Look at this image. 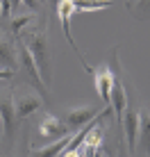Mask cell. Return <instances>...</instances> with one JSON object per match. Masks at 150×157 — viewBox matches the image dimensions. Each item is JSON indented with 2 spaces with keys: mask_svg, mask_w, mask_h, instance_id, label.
<instances>
[{
  "mask_svg": "<svg viewBox=\"0 0 150 157\" xmlns=\"http://www.w3.org/2000/svg\"><path fill=\"white\" fill-rule=\"evenodd\" d=\"M23 43L25 48L30 50L32 59H34L36 68H39V75L41 80H50L52 75V68H50V43H48V34L43 28H30L25 30V36H23Z\"/></svg>",
  "mask_w": 150,
  "mask_h": 157,
  "instance_id": "6da1fadb",
  "label": "cell"
},
{
  "mask_svg": "<svg viewBox=\"0 0 150 157\" xmlns=\"http://www.w3.org/2000/svg\"><path fill=\"white\" fill-rule=\"evenodd\" d=\"M73 0H59L57 2V18H59V25H62V32H64V36H66V41L71 43V48L75 50V55L80 57V62H82V66H84V71L87 73H93V68L87 64V59L82 57V52H80V48H77V43H75L73 39V34H71V16H73Z\"/></svg>",
  "mask_w": 150,
  "mask_h": 157,
  "instance_id": "7a4b0ae2",
  "label": "cell"
},
{
  "mask_svg": "<svg viewBox=\"0 0 150 157\" xmlns=\"http://www.w3.org/2000/svg\"><path fill=\"white\" fill-rule=\"evenodd\" d=\"M43 107V98L34 91H16L14 94V109H16V121L32 116Z\"/></svg>",
  "mask_w": 150,
  "mask_h": 157,
  "instance_id": "3957f363",
  "label": "cell"
},
{
  "mask_svg": "<svg viewBox=\"0 0 150 157\" xmlns=\"http://www.w3.org/2000/svg\"><path fill=\"white\" fill-rule=\"evenodd\" d=\"M16 64H18V66L25 71V75H28V78L32 80V82H34V86L41 91V96H46V82L41 80L39 68H36L34 59H32L30 50L25 48V43H23V41H18V50H16Z\"/></svg>",
  "mask_w": 150,
  "mask_h": 157,
  "instance_id": "277c9868",
  "label": "cell"
},
{
  "mask_svg": "<svg viewBox=\"0 0 150 157\" xmlns=\"http://www.w3.org/2000/svg\"><path fill=\"white\" fill-rule=\"evenodd\" d=\"M93 86L98 91L100 100L109 107V100H111V84H114V73H111V66L109 64H100L98 68H93Z\"/></svg>",
  "mask_w": 150,
  "mask_h": 157,
  "instance_id": "5b68a950",
  "label": "cell"
},
{
  "mask_svg": "<svg viewBox=\"0 0 150 157\" xmlns=\"http://www.w3.org/2000/svg\"><path fill=\"white\" fill-rule=\"evenodd\" d=\"M66 134H71V132H68L66 123H64L62 118H57L55 114H43V118H41V123H39V137L41 139H46V141H57V139L66 137Z\"/></svg>",
  "mask_w": 150,
  "mask_h": 157,
  "instance_id": "8992f818",
  "label": "cell"
},
{
  "mask_svg": "<svg viewBox=\"0 0 150 157\" xmlns=\"http://www.w3.org/2000/svg\"><path fill=\"white\" fill-rule=\"evenodd\" d=\"M0 123H2V134L12 137L16 130V109H14V91H5L0 96Z\"/></svg>",
  "mask_w": 150,
  "mask_h": 157,
  "instance_id": "52a82bcc",
  "label": "cell"
},
{
  "mask_svg": "<svg viewBox=\"0 0 150 157\" xmlns=\"http://www.w3.org/2000/svg\"><path fill=\"white\" fill-rule=\"evenodd\" d=\"M98 114L100 112L96 109V107H91V105L71 107V109L66 112V128H68V132H71V130H82L84 125H89Z\"/></svg>",
  "mask_w": 150,
  "mask_h": 157,
  "instance_id": "ba28073f",
  "label": "cell"
},
{
  "mask_svg": "<svg viewBox=\"0 0 150 157\" xmlns=\"http://www.w3.org/2000/svg\"><path fill=\"white\" fill-rule=\"evenodd\" d=\"M121 125L125 130V141H127V150H134L139 144V109H130L127 107L125 114L121 118Z\"/></svg>",
  "mask_w": 150,
  "mask_h": 157,
  "instance_id": "9c48e42d",
  "label": "cell"
},
{
  "mask_svg": "<svg viewBox=\"0 0 150 157\" xmlns=\"http://www.w3.org/2000/svg\"><path fill=\"white\" fill-rule=\"evenodd\" d=\"M100 150H103V132H100V125H96L84 137L82 146H80V153H82V157H98Z\"/></svg>",
  "mask_w": 150,
  "mask_h": 157,
  "instance_id": "30bf717a",
  "label": "cell"
},
{
  "mask_svg": "<svg viewBox=\"0 0 150 157\" xmlns=\"http://www.w3.org/2000/svg\"><path fill=\"white\" fill-rule=\"evenodd\" d=\"M71 139H73V134H66V137L57 139V141H50V144L41 146V148H34L32 150V157H62V153L71 144Z\"/></svg>",
  "mask_w": 150,
  "mask_h": 157,
  "instance_id": "8fae6325",
  "label": "cell"
},
{
  "mask_svg": "<svg viewBox=\"0 0 150 157\" xmlns=\"http://www.w3.org/2000/svg\"><path fill=\"white\" fill-rule=\"evenodd\" d=\"M139 141H141V150L150 157V107L139 109Z\"/></svg>",
  "mask_w": 150,
  "mask_h": 157,
  "instance_id": "7c38bea8",
  "label": "cell"
},
{
  "mask_svg": "<svg viewBox=\"0 0 150 157\" xmlns=\"http://www.w3.org/2000/svg\"><path fill=\"white\" fill-rule=\"evenodd\" d=\"M34 18H36V14H12L9 28H12V32H14L16 36H21L32 23H34Z\"/></svg>",
  "mask_w": 150,
  "mask_h": 157,
  "instance_id": "4fadbf2b",
  "label": "cell"
},
{
  "mask_svg": "<svg viewBox=\"0 0 150 157\" xmlns=\"http://www.w3.org/2000/svg\"><path fill=\"white\" fill-rule=\"evenodd\" d=\"M0 62H2L9 71H14L12 66H16V50H14V43L9 41V39H5V36H0Z\"/></svg>",
  "mask_w": 150,
  "mask_h": 157,
  "instance_id": "5bb4252c",
  "label": "cell"
},
{
  "mask_svg": "<svg viewBox=\"0 0 150 157\" xmlns=\"http://www.w3.org/2000/svg\"><path fill=\"white\" fill-rule=\"evenodd\" d=\"M114 2H109V0H73V9L75 12H98V9H107L111 7Z\"/></svg>",
  "mask_w": 150,
  "mask_h": 157,
  "instance_id": "9a60e30c",
  "label": "cell"
},
{
  "mask_svg": "<svg viewBox=\"0 0 150 157\" xmlns=\"http://www.w3.org/2000/svg\"><path fill=\"white\" fill-rule=\"evenodd\" d=\"M16 7L14 2H9V0H2L0 2V18H12V9Z\"/></svg>",
  "mask_w": 150,
  "mask_h": 157,
  "instance_id": "2e32d148",
  "label": "cell"
},
{
  "mask_svg": "<svg viewBox=\"0 0 150 157\" xmlns=\"http://www.w3.org/2000/svg\"><path fill=\"white\" fill-rule=\"evenodd\" d=\"M14 75V71H9V68H0V80H9Z\"/></svg>",
  "mask_w": 150,
  "mask_h": 157,
  "instance_id": "e0dca14e",
  "label": "cell"
},
{
  "mask_svg": "<svg viewBox=\"0 0 150 157\" xmlns=\"http://www.w3.org/2000/svg\"><path fill=\"white\" fill-rule=\"evenodd\" d=\"M121 157H125V155H123V148H121Z\"/></svg>",
  "mask_w": 150,
  "mask_h": 157,
  "instance_id": "ac0fdd59",
  "label": "cell"
},
{
  "mask_svg": "<svg viewBox=\"0 0 150 157\" xmlns=\"http://www.w3.org/2000/svg\"><path fill=\"white\" fill-rule=\"evenodd\" d=\"M98 157H103V153H98Z\"/></svg>",
  "mask_w": 150,
  "mask_h": 157,
  "instance_id": "d6986e66",
  "label": "cell"
}]
</instances>
